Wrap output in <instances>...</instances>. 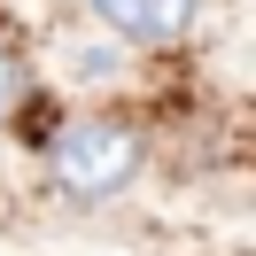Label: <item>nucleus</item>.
Segmentation results:
<instances>
[{"label":"nucleus","instance_id":"7ed1b4c3","mask_svg":"<svg viewBox=\"0 0 256 256\" xmlns=\"http://www.w3.org/2000/svg\"><path fill=\"white\" fill-rule=\"evenodd\" d=\"M24 94H32V70H24V54H0V116L24 109Z\"/></svg>","mask_w":256,"mask_h":256},{"label":"nucleus","instance_id":"f257e3e1","mask_svg":"<svg viewBox=\"0 0 256 256\" xmlns=\"http://www.w3.org/2000/svg\"><path fill=\"white\" fill-rule=\"evenodd\" d=\"M140 178V132L132 124H109V116H86L54 140V186L70 202H109Z\"/></svg>","mask_w":256,"mask_h":256},{"label":"nucleus","instance_id":"f03ea898","mask_svg":"<svg viewBox=\"0 0 256 256\" xmlns=\"http://www.w3.org/2000/svg\"><path fill=\"white\" fill-rule=\"evenodd\" d=\"M94 16L109 24L116 39H140V47H171V39L194 32L202 0H94Z\"/></svg>","mask_w":256,"mask_h":256}]
</instances>
